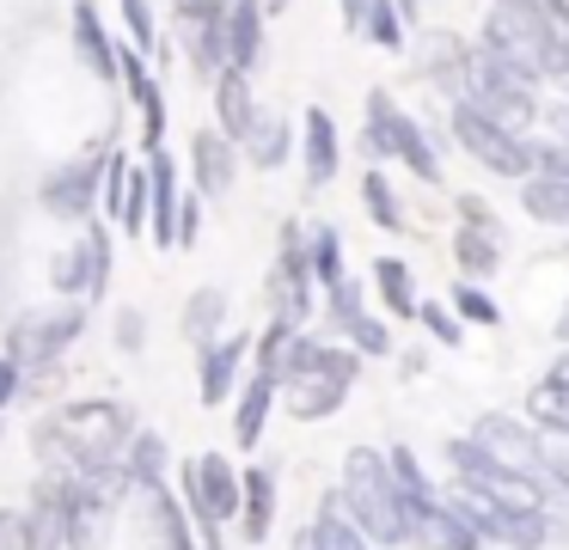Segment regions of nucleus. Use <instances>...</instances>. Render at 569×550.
I'll use <instances>...</instances> for the list:
<instances>
[{"label":"nucleus","instance_id":"obj_44","mask_svg":"<svg viewBox=\"0 0 569 550\" xmlns=\"http://www.w3.org/2000/svg\"><path fill=\"white\" fill-rule=\"evenodd\" d=\"M319 373H325V379H343V386H356L361 354H356V349H325V342H319Z\"/></svg>","mask_w":569,"mask_h":550},{"label":"nucleus","instance_id":"obj_9","mask_svg":"<svg viewBox=\"0 0 569 550\" xmlns=\"http://www.w3.org/2000/svg\"><path fill=\"white\" fill-rule=\"evenodd\" d=\"M104 159H111V147H87L80 159H68L62 171H50V183H43V208L62 220H87L92 202H99V178H104Z\"/></svg>","mask_w":569,"mask_h":550},{"label":"nucleus","instance_id":"obj_3","mask_svg":"<svg viewBox=\"0 0 569 550\" xmlns=\"http://www.w3.org/2000/svg\"><path fill=\"white\" fill-rule=\"evenodd\" d=\"M459 98L466 104H478L490 122H502V129H532V117H539V104H532V73L508 68L502 56H490V49H478V56L466 61V86H459Z\"/></svg>","mask_w":569,"mask_h":550},{"label":"nucleus","instance_id":"obj_22","mask_svg":"<svg viewBox=\"0 0 569 550\" xmlns=\"http://www.w3.org/2000/svg\"><path fill=\"white\" fill-rule=\"evenodd\" d=\"M343 398H349V386L343 379H325V373H300V379H288V416H300V422H319V416H331V410H343Z\"/></svg>","mask_w":569,"mask_h":550},{"label":"nucleus","instance_id":"obj_53","mask_svg":"<svg viewBox=\"0 0 569 550\" xmlns=\"http://www.w3.org/2000/svg\"><path fill=\"white\" fill-rule=\"evenodd\" d=\"M545 122H551V129L569 141V104H551V110H545Z\"/></svg>","mask_w":569,"mask_h":550},{"label":"nucleus","instance_id":"obj_46","mask_svg":"<svg viewBox=\"0 0 569 550\" xmlns=\"http://www.w3.org/2000/svg\"><path fill=\"white\" fill-rule=\"evenodd\" d=\"M202 232V196H178V244H197Z\"/></svg>","mask_w":569,"mask_h":550},{"label":"nucleus","instance_id":"obj_18","mask_svg":"<svg viewBox=\"0 0 569 550\" xmlns=\"http://www.w3.org/2000/svg\"><path fill=\"white\" fill-rule=\"evenodd\" d=\"M214 117H221V134L246 141L251 117H258V98H251V73L246 68H221V73H214Z\"/></svg>","mask_w":569,"mask_h":550},{"label":"nucleus","instance_id":"obj_31","mask_svg":"<svg viewBox=\"0 0 569 550\" xmlns=\"http://www.w3.org/2000/svg\"><path fill=\"white\" fill-rule=\"evenodd\" d=\"M373 288H380V300L392 306L398 318H417V288H410V269L398 263V257H380V263H373Z\"/></svg>","mask_w":569,"mask_h":550},{"label":"nucleus","instance_id":"obj_30","mask_svg":"<svg viewBox=\"0 0 569 550\" xmlns=\"http://www.w3.org/2000/svg\"><path fill=\"white\" fill-rule=\"evenodd\" d=\"M227 324V293L221 288H197L184 306V337L190 342H214V330Z\"/></svg>","mask_w":569,"mask_h":550},{"label":"nucleus","instance_id":"obj_37","mask_svg":"<svg viewBox=\"0 0 569 550\" xmlns=\"http://www.w3.org/2000/svg\"><path fill=\"white\" fill-rule=\"evenodd\" d=\"M349 337V349L356 354H392V330L380 324V318H368V312H356V318H343V324H337Z\"/></svg>","mask_w":569,"mask_h":550},{"label":"nucleus","instance_id":"obj_50","mask_svg":"<svg viewBox=\"0 0 569 550\" xmlns=\"http://www.w3.org/2000/svg\"><path fill=\"white\" fill-rule=\"evenodd\" d=\"M117 349H141V312H117Z\"/></svg>","mask_w":569,"mask_h":550},{"label":"nucleus","instance_id":"obj_52","mask_svg":"<svg viewBox=\"0 0 569 550\" xmlns=\"http://www.w3.org/2000/svg\"><path fill=\"white\" fill-rule=\"evenodd\" d=\"M361 19H368V0H343V24H349V31H361Z\"/></svg>","mask_w":569,"mask_h":550},{"label":"nucleus","instance_id":"obj_27","mask_svg":"<svg viewBox=\"0 0 569 550\" xmlns=\"http://www.w3.org/2000/svg\"><path fill=\"white\" fill-rule=\"evenodd\" d=\"M539 12V37H545V73L569 80V0H532Z\"/></svg>","mask_w":569,"mask_h":550},{"label":"nucleus","instance_id":"obj_17","mask_svg":"<svg viewBox=\"0 0 569 550\" xmlns=\"http://www.w3.org/2000/svg\"><path fill=\"white\" fill-rule=\"evenodd\" d=\"M251 354V337H227V342H202V403H227L239 386V367Z\"/></svg>","mask_w":569,"mask_h":550},{"label":"nucleus","instance_id":"obj_48","mask_svg":"<svg viewBox=\"0 0 569 550\" xmlns=\"http://www.w3.org/2000/svg\"><path fill=\"white\" fill-rule=\"evenodd\" d=\"M532 171H557V178H569V141H557V147H532Z\"/></svg>","mask_w":569,"mask_h":550},{"label":"nucleus","instance_id":"obj_25","mask_svg":"<svg viewBox=\"0 0 569 550\" xmlns=\"http://www.w3.org/2000/svg\"><path fill=\"white\" fill-rule=\"evenodd\" d=\"M520 208H527L532 220L569 227V178H557V171H527V183H520Z\"/></svg>","mask_w":569,"mask_h":550},{"label":"nucleus","instance_id":"obj_26","mask_svg":"<svg viewBox=\"0 0 569 550\" xmlns=\"http://www.w3.org/2000/svg\"><path fill=\"white\" fill-rule=\"evenodd\" d=\"M307 538H312V550H368V532L349 520L343 496H325L319 501V520H312Z\"/></svg>","mask_w":569,"mask_h":550},{"label":"nucleus","instance_id":"obj_15","mask_svg":"<svg viewBox=\"0 0 569 550\" xmlns=\"http://www.w3.org/2000/svg\"><path fill=\"white\" fill-rule=\"evenodd\" d=\"M141 550H197L184 508L166 496V483H141Z\"/></svg>","mask_w":569,"mask_h":550},{"label":"nucleus","instance_id":"obj_6","mask_svg":"<svg viewBox=\"0 0 569 550\" xmlns=\"http://www.w3.org/2000/svg\"><path fill=\"white\" fill-rule=\"evenodd\" d=\"M490 56H502L508 68L532 73L539 80L545 73V37H539V12H532V0H496L490 19H483V43Z\"/></svg>","mask_w":569,"mask_h":550},{"label":"nucleus","instance_id":"obj_12","mask_svg":"<svg viewBox=\"0 0 569 550\" xmlns=\"http://www.w3.org/2000/svg\"><path fill=\"white\" fill-rule=\"evenodd\" d=\"M56 288L62 293H104L111 288V232L92 227L56 257Z\"/></svg>","mask_w":569,"mask_h":550},{"label":"nucleus","instance_id":"obj_20","mask_svg":"<svg viewBox=\"0 0 569 550\" xmlns=\"http://www.w3.org/2000/svg\"><path fill=\"white\" fill-rule=\"evenodd\" d=\"M300 129H307V183H312V190H325V183L337 178V159H343V134H337L331 110H319V104L307 110Z\"/></svg>","mask_w":569,"mask_h":550},{"label":"nucleus","instance_id":"obj_29","mask_svg":"<svg viewBox=\"0 0 569 550\" xmlns=\"http://www.w3.org/2000/svg\"><path fill=\"white\" fill-rule=\"evenodd\" d=\"M453 257H459V269H466L471 281H490L496 263H502V244H496L490 227H459L453 232Z\"/></svg>","mask_w":569,"mask_h":550},{"label":"nucleus","instance_id":"obj_5","mask_svg":"<svg viewBox=\"0 0 569 550\" xmlns=\"http://www.w3.org/2000/svg\"><path fill=\"white\" fill-rule=\"evenodd\" d=\"M453 134H459V147H466L478 166L496 171V178H527V171H532V147L520 141L515 129L490 122L478 104H466V98L453 104Z\"/></svg>","mask_w":569,"mask_h":550},{"label":"nucleus","instance_id":"obj_13","mask_svg":"<svg viewBox=\"0 0 569 550\" xmlns=\"http://www.w3.org/2000/svg\"><path fill=\"white\" fill-rule=\"evenodd\" d=\"M270 306L282 324H300L312 312V257L300 251V232L288 227V244L276 257V276H270Z\"/></svg>","mask_w":569,"mask_h":550},{"label":"nucleus","instance_id":"obj_21","mask_svg":"<svg viewBox=\"0 0 569 550\" xmlns=\"http://www.w3.org/2000/svg\"><path fill=\"white\" fill-rule=\"evenodd\" d=\"M263 56V7L258 0H227V68H258Z\"/></svg>","mask_w":569,"mask_h":550},{"label":"nucleus","instance_id":"obj_56","mask_svg":"<svg viewBox=\"0 0 569 550\" xmlns=\"http://www.w3.org/2000/svg\"><path fill=\"white\" fill-rule=\"evenodd\" d=\"M295 550H312V538H295Z\"/></svg>","mask_w":569,"mask_h":550},{"label":"nucleus","instance_id":"obj_49","mask_svg":"<svg viewBox=\"0 0 569 550\" xmlns=\"http://www.w3.org/2000/svg\"><path fill=\"white\" fill-rule=\"evenodd\" d=\"M0 550H31V532L19 513H0Z\"/></svg>","mask_w":569,"mask_h":550},{"label":"nucleus","instance_id":"obj_38","mask_svg":"<svg viewBox=\"0 0 569 550\" xmlns=\"http://www.w3.org/2000/svg\"><path fill=\"white\" fill-rule=\"evenodd\" d=\"M343 276V244H337V227H312V281H331Z\"/></svg>","mask_w":569,"mask_h":550},{"label":"nucleus","instance_id":"obj_32","mask_svg":"<svg viewBox=\"0 0 569 550\" xmlns=\"http://www.w3.org/2000/svg\"><path fill=\"white\" fill-rule=\"evenodd\" d=\"M123 471H129V483H166V440L160 434H136L129 440V459H123Z\"/></svg>","mask_w":569,"mask_h":550},{"label":"nucleus","instance_id":"obj_11","mask_svg":"<svg viewBox=\"0 0 569 550\" xmlns=\"http://www.w3.org/2000/svg\"><path fill=\"white\" fill-rule=\"evenodd\" d=\"M184 12V56L197 73H221L227 68V0H178Z\"/></svg>","mask_w":569,"mask_h":550},{"label":"nucleus","instance_id":"obj_24","mask_svg":"<svg viewBox=\"0 0 569 550\" xmlns=\"http://www.w3.org/2000/svg\"><path fill=\"white\" fill-rule=\"evenodd\" d=\"M270 403H276V379L270 373H251L246 391H239V403H233V440H239V447H258V440H263Z\"/></svg>","mask_w":569,"mask_h":550},{"label":"nucleus","instance_id":"obj_45","mask_svg":"<svg viewBox=\"0 0 569 550\" xmlns=\"http://www.w3.org/2000/svg\"><path fill=\"white\" fill-rule=\"evenodd\" d=\"M325 293H331V318H337V324H343V318H356V312H361V281L337 276L331 288H325Z\"/></svg>","mask_w":569,"mask_h":550},{"label":"nucleus","instance_id":"obj_41","mask_svg":"<svg viewBox=\"0 0 569 550\" xmlns=\"http://www.w3.org/2000/svg\"><path fill=\"white\" fill-rule=\"evenodd\" d=\"M417 318H422V324H429V330H435V337H441V342H447V349H459V342H466V330H459V318H453V312H447V306H441V300H417Z\"/></svg>","mask_w":569,"mask_h":550},{"label":"nucleus","instance_id":"obj_34","mask_svg":"<svg viewBox=\"0 0 569 550\" xmlns=\"http://www.w3.org/2000/svg\"><path fill=\"white\" fill-rule=\"evenodd\" d=\"M361 202H368L373 227H386V232L405 227V208H398V196H392V183H386V171H368V178H361Z\"/></svg>","mask_w":569,"mask_h":550},{"label":"nucleus","instance_id":"obj_35","mask_svg":"<svg viewBox=\"0 0 569 550\" xmlns=\"http://www.w3.org/2000/svg\"><path fill=\"white\" fill-rule=\"evenodd\" d=\"M117 220H123V232H141L148 239V166H129L123 178V202H117Z\"/></svg>","mask_w":569,"mask_h":550},{"label":"nucleus","instance_id":"obj_51","mask_svg":"<svg viewBox=\"0 0 569 550\" xmlns=\"http://www.w3.org/2000/svg\"><path fill=\"white\" fill-rule=\"evenodd\" d=\"M459 214H466V227H490L496 232V214L478 202V196H466V202H459Z\"/></svg>","mask_w":569,"mask_h":550},{"label":"nucleus","instance_id":"obj_42","mask_svg":"<svg viewBox=\"0 0 569 550\" xmlns=\"http://www.w3.org/2000/svg\"><path fill=\"white\" fill-rule=\"evenodd\" d=\"M117 7H123L129 43H136L141 56H148V49H153V7H148V0H117Z\"/></svg>","mask_w":569,"mask_h":550},{"label":"nucleus","instance_id":"obj_40","mask_svg":"<svg viewBox=\"0 0 569 550\" xmlns=\"http://www.w3.org/2000/svg\"><path fill=\"white\" fill-rule=\"evenodd\" d=\"M453 306H459V318H471V324H502V306H496L490 300V293H483V288H471V281H466V288H459L453 293Z\"/></svg>","mask_w":569,"mask_h":550},{"label":"nucleus","instance_id":"obj_10","mask_svg":"<svg viewBox=\"0 0 569 550\" xmlns=\"http://www.w3.org/2000/svg\"><path fill=\"white\" fill-rule=\"evenodd\" d=\"M405 520H410V544L417 550H478V532H471L466 513H459L447 496L405 501Z\"/></svg>","mask_w":569,"mask_h":550},{"label":"nucleus","instance_id":"obj_8","mask_svg":"<svg viewBox=\"0 0 569 550\" xmlns=\"http://www.w3.org/2000/svg\"><path fill=\"white\" fill-rule=\"evenodd\" d=\"M87 330V312L80 306H56V312H26L13 330H7V354L19 367H50L68 342Z\"/></svg>","mask_w":569,"mask_h":550},{"label":"nucleus","instance_id":"obj_55","mask_svg":"<svg viewBox=\"0 0 569 550\" xmlns=\"http://www.w3.org/2000/svg\"><path fill=\"white\" fill-rule=\"evenodd\" d=\"M417 7H422V0H398V12H405V19H417Z\"/></svg>","mask_w":569,"mask_h":550},{"label":"nucleus","instance_id":"obj_1","mask_svg":"<svg viewBox=\"0 0 569 550\" xmlns=\"http://www.w3.org/2000/svg\"><path fill=\"white\" fill-rule=\"evenodd\" d=\"M343 508L373 544H410V520H405V489L386 471V452L356 447L343 459Z\"/></svg>","mask_w":569,"mask_h":550},{"label":"nucleus","instance_id":"obj_4","mask_svg":"<svg viewBox=\"0 0 569 550\" xmlns=\"http://www.w3.org/2000/svg\"><path fill=\"white\" fill-rule=\"evenodd\" d=\"M361 147H368L373 159H405L422 183H441V153H435L429 129L410 122L386 92H368V141H361Z\"/></svg>","mask_w":569,"mask_h":550},{"label":"nucleus","instance_id":"obj_33","mask_svg":"<svg viewBox=\"0 0 569 550\" xmlns=\"http://www.w3.org/2000/svg\"><path fill=\"white\" fill-rule=\"evenodd\" d=\"M527 416L539 428H557V434H569V386H557V379H545V386H532L527 398Z\"/></svg>","mask_w":569,"mask_h":550},{"label":"nucleus","instance_id":"obj_2","mask_svg":"<svg viewBox=\"0 0 569 550\" xmlns=\"http://www.w3.org/2000/svg\"><path fill=\"white\" fill-rule=\"evenodd\" d=\"M123 403H62L56 416L38 422V452L43 459H62V464H104L117 447H123Z\"/></svg>","mask_w":569,"mask_h":550},{"label":"nucleus","instance_id":"obj_23","mask_svg":"<svg viewBox=\"0 0 569 550\" xmlns=\"http://www.w3.org/2000/svg\"><path fill=\"white\" fill-rule=\"evenodd\" d=\"M74 49L99 80H117V49H111V31L104 19L92 12V0H74Z\"/></svg>","mask_w":569,"mask_h":550},{"label":"nucleus","instance_id":"obj_14","mask_svg":"<svg viewBox=\"0 0 569 550\" xmlns=\"http://www.w3.org/2000/svg\"><path fill=\"white\" fill-rule=\"evenodd\" d=\"M148 239L178 244V159L166 147H148Z\"/></svg>","mask_w":569,"mask_h":550},{"label":"nucleus","instance_id":"obj_16","mask_svg":"<svg viewBox=\"0 0 569 550\" xmlns=\"http://www.w3.org/2000/svg\"><path fill=\"white\" fill-rule=\"evenodd\" d=\"M190 166H197V190L202 196H227V190H233V171H239L233 134L197 129V134H190Z\"/></svg>","mask_w":569,"mask_h":550},{"label":"nucleus","instance_id":"obj_36","mask_svg":"<svg viewBox=\"0 0 569 550\" xmlns=\"http://www.w3.org/2000/svg\"><path fill=\"white\" fill-rule=\"evenodd\" d=\"M361 37H368V43H380V49H398V43H405V12H398L392 0H368Z\"/></svg>","mask_w":569,"mask_h":550},{"label":"nucleus","instance_id":"obj_28","mask_svg":"<svg viewBox=\"0 0 569 550\" xmlns=\"http://www.w3.org/2000/svg\"><path fill=\"white\" fill-rule=\"evenodd\" d=\"M288 147H295V129H288L282 117H263V110H258V117H251V129H246V159L258 171H276L288 159Z\"/></svg>","mask_w":569,"mask_h":550},{"label":"nucleus","instance_id":"obj_39","mask_svg":"<svg viewBox=\"0 0 569 550\" xmlns=\"http://www.w3.org/2000/svg\"><path fill=\"white\" fill-rule=\"evenodd\" d=\"M386 471H392V483H398V489H405V501L435 496L429 477H422V464H417V452H410V447H392V452H386Z\"/></svg>","mask_w":569,"mask_h":550},{"label":"nucleus","instance_id":"obj_43","mask_svg":"<svg viewBox=\"0 0 569 550\" xmlns=\"http://www.w3.org/2000/svg\"><path fill=\"white\" fill-rule=\"evenodd\" d=\"M539 459H545V471H551L557 483H569V434H557V428H539Z\"/></svg>","mask_w":569,"mask_h":550},{"label":"nucleus","instance_id":"obj_7","mask_svg":"<svg viewBox=\"0 0 569 550\" xmlns=\"http://www.w3.org/2000/svg\"><path fill=\"white\" fill-rule=\"evenodd\" d=\"M184 513L202 532L221 526V520H239V471L221 452H202V459L184 464Z\"/></svg>","mask_w":569,"mask_h":550},{"label":"nucleus","instance_id":"obj_19","mask_svg":"<svg viewBox=\"0 0 569 550\" xmlns=\"http://www.w3.org/2000/svg\"><path fill=\"white\" fill-rule=\"evenodd\" d=\"M239 532H246V544H263L270 538V520H276V471H263V464H251L246 477H239Z\"/></svg>","mask_w":569,"mask_h":550},{"label":"nucleus","instance_id":"obj_47","mask_svg":"<svg viewBox=\"0 0 569 550\" xmlns=\"http://www.w3.org/2000/svg\"><path fill=\"white\" fill-rule=\"evenodd\" d=\"M19 391H26V367H19L13 354H0V410H7Z\"/></svg>","mask_w":569,"mask_h":550},{"label":"nucleus","instance_id":"obj_54","mask_svg":"<svg viewBox=\"0 0 569 550\" xmlns=\"http://www.w3.org/2000/svg\"><path fill=\"white\" fill-rule=\"evenodd\" d=\"M551 379H557V386H569V349H563V354H557V367H551Z\"/></svg>","mask_w":569,"mask_h":550}]
</instances>
